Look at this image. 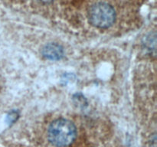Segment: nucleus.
<instances>
[{"instance_id":"1","label":"nucleus","mask_w":157,"mask_h":147,"mask_svg":"<svg viewBox=\"0 0 157 147\" xmlns=\"http://www.w3.org/2000/svg\"><path fill=\"white\" fill-rule=\"evenodd\" d=\"M77 136V128L69 119L60 118L54 120L48 129V138L51 143L57 147L71 145Z\"/></svg>"},{"instance_id":"2","label":"nucleus","mask_w":157,"mask_h":147,"mask_svg":"<svg viewBox=\"0 0 157 147\" xmlns=\"http://www.w3.org/2000/svg\"><path fill=\"white\" fill-rule=\"evenodd\" d=\"M114 8L106 2H98L88 9V18L94 26L99 28H107L116 21Z\"/></svg>"},{"instance_id":"3","label":"nucleus","mask_w":157,"mask_h":147,"mask_svg":"<svg viewBox=\"0 0 157 147\" xmlns=\"http://www.w3.org/2000/svg\"><path fill=\"white\" fill-rule=\"evenodd\" d=\"M42 55L46 59L58 61L64 57V48L62 46L56 43H49L43 47Z\"/></svg>"},{"instance_id":"4","label":"nucleus","mask_w":157,"mask_h":147,"mask_svg":"<svg viewBox=\"0 0 157 147\" xmlns=\"http://www.w3.org/2000/svg\"><path fill=\"white\" fill-rule=\"evenodd\" d=\"M38 1L41 2H42V3H50V2H52L53 0H38Z\"/></svg>"}]
</instances>
